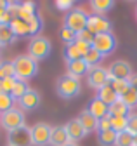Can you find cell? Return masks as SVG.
<instances>
[{"label": "cell", "mask_w": 137, "mask_h": 146, "mask_svg": "<svg viewBox=\"0 0 137 146\" xmlns=\"http://www.w3.org/2000/svg\"><path fill=\"white\" fill-rule=\"evenodd\" d=\"M135 17H137V9H135Z\"/></svg>", "instance_id": "obj_42"}, {"label": "cell", "mask_w": 137, "mask_h": 146, "mask_svg": "<svg viewBox=\"0 0 137 146\" xmlns=\"http://www.w3.org/2000/svg\"><path fill=\"white\" fill-rule=\"evenodd\" d=\"M109 115L111 117H128L130 115V108L122 99H116L113 104H109Z\"/></svg>", "instance_id": "obj_19"}, {"label": "cell", "mask_w": 137, "mask_h": 146, "mask_svg": "<svg viewBox=\"0 0 137 146\" xmlns=\"http://www.w3.org/2000/svg\"><path fill=\"white\" fill-rule=\"evenodd\" d=\"M50 134H52V125L45 122H38L31 127V141L33 146H49L50 144Z\"/></svg>", "instance_id": "obj_7"}, {"label": "cell", "mask_w": 137, "mask_h": 146, "mask_svg": "<svg viewBox=\"0 0 137 146\" xmlns=\"http://www.w3.org/2000/svg\"><path fill=\"white\" fill-rule=\"evenodd\" d=\"M56 92L59 94V98L63 99H73L82 92V84L78 78L71 77V75H63L57 78L56 82Z\"/></svg>", "instance_id": "obj_2"}, {"label": "cell", "mask_w": 137, "mask_h": 146, "mask_svg": "<svg viewBox=\"0 0 137 146\" xmlns=\"http://www.w3.org/2000/svg\"><path fill=\"white\" fill-rule=\"evenodd\" d=\"M9 25H11V28H12V31H14L16 36L30 35V26H28V23L23 21V19H19V17H14V19H12Z\"/></svg>", "instance_id": "obj_22"}, {"label": "cell", "mask_w": 137, "mask_h": 146, "mask_svg": "<svg viewBox=\"0 0 137 146\" xmlns=\"http://www.w3.org/2000/svg\"><path fill=\"white\" fill-rule=\"evenodd\" d=\"M116 137H118V132H115L113 129L102 131V132H99V136H97L101 146H116Z\"/></svg>", "instance_id": "obj_24"}, {"label": "cell", "mask_w": 137, "mask_h": 146, "mask_svg": "<svg viewBox=\"0 0 137 146\" xmlns=\"http://www.w3.org/2000/svg\"><path fill=\"white\" fill-rule=\"evenodd\" d=\"M134 146H137V136H134Z\"/></svg>", "instance_id": "obj_41"}, {"label": "cell", "mask_w": 137, "mask_h": 146, "mask_svg": "<svg viewBox=\"0 0 137 146\" xmlns=\"http://www.w3.org/2000/svg\"><path fill=\"white\" fill-rule=\"evenodd\" d=\"M61 38H63V42H64L66 45H68V44H73V42L76 40V33L71 31L70 28H66V26H64V28L61 30Z\"/></svg>", "instance_id": "obj_36"}, {"label": "cell", "mask_w": 137, "mask_h": 146, "mask_svg": "<svg viewBox=\"0 0 137 146\" xmlns=\"http://www.w3.org/2000/svg\"><path fill=\"white\" fill-rule=\"evenodd\" d=\"M66 68H68V75H71V77H75V78H78L80 80V77H83V75H87L89 73V64L85 63L83 59H76V61H68L66 63Z\"/></svg>", "instance_id": "obj_15"}, {"label": "cell", "mask_w": 137, "mask_h": 146, "mask_svg": "<svg viewBox=\"0 0 137 146\" xmlns=\"http://www.w3.org/2000/svg\"><path fill=\"white\" fill-rule=\"evenodd\" d=\"M12 66H14V77L23 82H28L30 78H33L38 73V63L33 58H30L28 54L18 56L12 61Z\"/></svg>", "instance_id": "obj_1"}, {"label": "cell", "mask_w": 137, "mask_h": 146, "mask_svg": "<svg viewBox=\"0 0 137 146\" xmlns=\"http://www.w3.org/2000/svg\"><path fill=\"white\" fill-rule=\"evenodd\" d=\"M111 129V117H104V118H101L97 122V131L102 132V131H109Z\"/></svg>", "instance_id": "obj_37"}, {"label": "cell", "mask_w": 137, "mask_h": 146, "mask_svg": "<svg viewBox=\"0 0 137 146\" xmlns=\"http://www.w3.org/2000/svg\"><path fill=\"white\" fill-rule=\"evenodd\" d=\"M90 5H92L94 12L97 16H102V14H106L109 9L115 7V0H92Z\"/></svg>", "instance_id": "obj_20"}, {"label": "cell", "mask_w": 137, "mask_h": 146, "mask_svg": "<svg viewBox=\"0 0 137 146\" xmlns=\"http://www.w3.org/2000/svg\"><path fill=\"white\" fill-rule=\"evenodd\" d=\"M40 101H42L40 94H38V90H35V89H30L21 99H18L19 110H26V111H33V110H37L40 106Z\"/></svg>", "instance_id": "obj_12"}, {"label": "cell", "mask_w": 137, "mask_h": 146, "mask_svg": "<svg viewBox=\"0 0 137 146\" xmlns=\"http://www.w3.org/2000/svg\"><path fill=\"white\" fill-rule=\"evenodd\" d=\"M78 120H80V123L83 125V129L87 131V134L97 131V122H99V120L89 111V110H83V111L78 115Z\"/></svg>", "instance_id": "obj_17"}, {"label": "cell", "mask_w": 137, "mask_h": 146, "mask_svg": "<svg viewBox=\"0 0 137 146\" xmlns=\"http://www.w3.org/2000/svg\"><path fill=\"white\" fill-rule=\"evenodd\" d=\"M102 59H104V56H102L101 52H97L94 47H90V50L85 54V58H83V61L89 64V68H96V66H99Z\"/></svg>", "instance_id": "obj_25"}, {"label": "cell", "mask_w": 137, "mask_h": 146, "mask_svg": "<svg viewBox=\"0 0 137 146\" xmlns=\"http://www.w3.org/2000/svg\"><path fill=\"white\" fill-rule=\"evenodd\" d=\"M64 59H66V63H68V61L83 59V54H82L80 47L76 45V42H73V44H68V45L64 47Z\"/></svg>", "instance_id": "obj_21"}, {"label": "cell", "mask_w": 137, "mask_h": 146, "mask_svg": "<svg viewBox=\"0 0 137 146\" xmlns=\"http://www.w3.org/2000/svg\"><path fill=\"white\" fill-rule=\"evenodd\" d=\"M70 141V136H68V131L64 125H57L52 127V134H50V144L49 146H66Z\"/></svg>", "instance_id": "obj_14"}, {"label": "cell", "mask_w": 137, "mask_h": 146, "mask_svg": "<svg viewBox=\"0 0 137 146\" xmlns=\"http://www.w3.org/2000/svg\"><path fill=\"white\" fill-rule=\"evenodd\" d=\"M14 38H16V35H14L11 25L0 23V47H2V45H9V44H12Z\"/></svg>", "instance_id": "obj_23"}, {"label": "cell", "mask_w": 137, "mask_h": 146, "mask_svg": "<svg viewBox=\"0 0 137 146\" xmlns=\"http://www.w3.org/2000/svg\"><path fill=\"white\" fill-rule=\"evenodd\" d=\"M0 125H2L4 129H7L9 132L24 127V113H23V110H19V108H11L9 111L2 113Z\"/></svg>", "instance_id": "obj_4"}, {"label": "cell", "mask_w": 137, "mask_h": 146, "mask_svg": "<svg viewBox=\"0 0 137 146\" xmlns=\"http://www.w3.org/2000/svg\"><path fill=\"white\" fill-rule=\"evenodd\" d=\"M0 118H2V113H0Z\"/></svg>", "instance_id": "obj_43"}, {"label": "cell", "mask_w": 137, "mask_h": 146, "mask_svg": "<svg viewBox=\"0 0 137 146\" xmlns=\"http://www.w3.org/2000/svg\"><path fill=\"white\" fill-rule=\"evenodd\" d=\"M87 30H89L90 33H94V35H99V33H108V31H111V23L106 19L104 16L92 14V16H89Z\"/></svg>", "instance_id": "obj_11"}, {"label": "cell", "mask_w": 137, "mask_h": 146, "mask_svg": "<svg viewBox=\"0 0 137 146\" xmlns=\"http://www.w3.org/2000/svg\"><path fill=\"white\" fill-rule=\"evenodd\" d=\"M7 77H14V66L12 61H0V82Z\"/></svg>", "instance_id": "obj_31"}, {"label": "cell", "mask_w": 137, "mask_h": 146, "mask_svg": "<svg viewBox=\"0 0 137 146\" xmlns=\"http://www.w3.org/2000/svg\"><path fill=\"white\" fill-rule=\"evenodd\" d=\"M28 90H30V87H28V84H26V82H23V80H16L11 96L14 98V101H18V99H21V98L28 92Z\"/></svg>", "instance_id": "obj_26"}, {"label": "cell", "mask_w": 137, "mask_h": 146, "mask_svg": "<svg viewBox=\"0 0 137 146\" xmlns=\"http://www.w3.org/2000/svg\"><path fill=\"white\" fill-rule=\"evenodd\" d=\"M94 33H90L87 28L85 30H82V31H78L76 33V42H83V44H87V45H90L92 47V44H94Z\"/></svg>", "instance_id": "obj_34"}, {"label": "cell", "mask_w": 137, "mask_h": 146, "mask_svg": "<svg viewBox=\"0 0 137 146\" xmlns=\"http://www.w3.org/2000/svg\"><path fill=\"white\" fill-rule=\"evenodd\" d=\"M116 146H134V136L127 131L120 132L116 137Z\"/></svg>", "instance_id": "obj_33"}, {"label": "cell", "mask_w": 137, "mask_h": 146, "mask_svg": "<svg viewBox=\"0 0 137 146\" xmlns=\"http://www.w3.org/2000/svg\"><path fill=\"white\" fill-rule=\"evenodd\" d=\"M108 75H109V80H130L134 71H132V66L128 61L116 59L108 68Z\"/></svg>", "instance_id": "obj_8"}, {"label": "cell", "mask_w": 137, "mask_h": 146, "mask_svg": "<svg viewBox=\"0 0 137 146\" xmlns=\"http://www.w3.org/2000/svg\"><path fill=\"white\" fill-rule=\"evenodd\" d=\"M128 82H130V85H132V87H134V89L137 90V73H135V75H132V77H130V80H128Z\"/></svg>", "instance_id": "obj_39"}, {"label": "cell", "mask_w": 137, "mask_h": 146, "mask_svg": "<svg viewBox=\"0 0 137 146\" xmlns=\"http://www.w3.org/2000/svg\"><path fill=\"white\" fill-rule=\"evenodd\" d=\"M50 50H52V44H50L49 38H45V36H33V38L30 40L28 44V56L33 58L37 63L42 61V59H47Z\"/></svg>", "instance_id": "obj_3"}, {"label": "cell", "mask_w": 137, "mask_h": 146, "mask_svg": "<svg viewBox=\"0 0 137 146\" xmlns=\"http://www.w3.org/2000/svg\"><path fill=\"white\" fill-rule=\"evenodd\" d=\"M92 47L106 58L108 54H111V52L116 49V36H115L111 31H108V33H99V35L94 36Z\"/></svg>", "instance_id": "obj_6"}, {"label": "cell", "mask_w": 137, "mask_h": 146, "mask_svg": "<svg viewBox=\"0 0 137 146\" xmlns=\"http://www.w3.org/2000/svg\"><path fill=\"white\" fill-rule=\"evenodd\" d=\"M111 129L118 134L127 131V117H111Z\"/></svg>", "instance_id": "obj_29"}, {"label": "cell", "mask_w": 137, "mask_h": 146, "mask_svg": "<svg viewBox=\"0 0 137 146\" xmlns=\"http://www.w3.org/2000/svg\"><path fill=\"white\" fill-rule=\"evenodd\" d=\"M66 146H78V144H76V143H68Z\"/></svg>", "instance_id": "obj_40"}, {"label": "cell", "mask_w": 137, "mask_h": 146, "mask_svg": "<svg viewBox=\"0 0 137 146\" xmlns=\"http://www.w3.org/2000/svg\"><path fill=\"white\" fill-rule=\"evenodd\" d=\"M87 21H89V14L85 12L83 9H73V11H70L66 14L64 26L70 28L75 33H78V31L87 28Z\"/></svg>", "instance_id": "obj_5"}, {"label": "cell", "mask_w": 137, "mask_h": 146, "mask_svg": "<svg viewBox=\"0 0 137 146\" xmlns=\"http://www.w3.org/2000/svg\"><path fill=\"white\" fill-rule=\"evenodd\" d=\"M7 146H33L31 129L24 125V127H21V129L11 131L7 134Z\"/></svg>", "instance_id": "obj_9"}, {"label": "cell", "mask_w": 137, "mask_h": 146, "mask_svg": "<svg viewBox=\"0 0 137 146\" xmlns=\"http://www.w3.org/2000/svg\"><path fill=\"white\" fill-rule=\"evenodd\" d=\"M56 7L61 9V11H68V9L73 7V2H71V0H57V2H56Z\"/></svg>", "instance_id": "obj_38"}, {"label": "cell", "mask_w": 137, "mask_h": 146, "mask_svg": "<svg viewBox=\"0 0 137 146\" xmlns=\"http://www.w3.org/2000/svg\"><path fill=\"white\" fill-rule=\"evenodd\" d=\"M87 84L92 89H101L104 87L106 84H109V75H108V68H102V66H96L90 68L87 73Z\"/></svg>", "instance_id": "obj_10"}, {"label": "cell", "mask_w": 137, "mask_h": 146, "mask_svg": "<svg viewBox=\"0 0 137 146\" xmlns=\"http://www.w3.org/2000/svg\"><path fill=\"white\" fill-rule=\"evenodd\" d=\"M28 26H30V35L38 36V31L42 30V19H40V16H38V14L33 16L31 19L28 21Z\"/></svg>", "instance_id": "obj_32"}, {"label": "cell", "mask_w": 137, "mask_h": 146, "mask_svg": "<svg viewBox=\"0 0 137 146\" xmlns=\"http://www.w3.org/2000/svg\"><path fill=\"white\" fill-rule=\"evenodd\" d=\"M64 127H66V131H68V136H70V141L71 143H76V141H80V139H83L85 136H87V131L83 129V125L80 123L78 118L70 120Z\"/></svg>", "instance_id": "obj_13"}, {"label": "cell", "mask_w": 137, "mask_h": 146, "mask_svg": "<svg viewBox=\"0 0 137 146\" xmlns=\"http://www.w3.org/2000/svg\"><path fill=\"white\" fill-rule=\"evenodd\" d=\"M120 99H122V101L130 108V110H132V108H137V90L130 85V89H128V90H127V92H125L122 98H120Z\"/></svg>", "instance_id": "obj_27"}, {"label": "cell", "mask_w": 137, "mask_h": 146, "mask_svg": "<svg viewBox=\"0 0 137 146\" xmlns=\"http://www.w3.org/2000/svg\"><path fill=\"white\" fill-rule=\"evenodd\" d=\"M109 84H111V87L115 89V92L122 98L127 90L130 89V82L128 80H109Z\"/></svg>", "instance_id": "obj_28"}, {"label": "cell", "mask_w": 137, "mask_h": 146, "mask_svg": "<svg viewBox=\"0 0 137 146\" xmlns=\"http://www.w3.org/2000/svg\"><path fill=\"white\" fill-rule=\"evenodd\" d=\"M97 99H101L102 103H106V104L109 106V104H113L116 99H120V96L115 92V89L111 87V84H106L104 87H101V89L97 90Z\"/></svg>", "instance_id": "obj_18"}, {"label": "cell", "mask_w": 137, "mask_h": 146, "mask_svg": "<svg viewBox=\"0 0 137 146\" xmlns=\"http://www.w3.org/2000/svg\"><path fill=\"white\" fill-rule=\"evenodd\" d=\"M127 132L137 136V113H130L127 117Z\"/></svg>", "instance_id": "obj_35"}, {"label": "cell", "mask_w": 137, "mask_h": 146, "mask_svg": "<svg viewBox=\"0 0 137 146\" xmlns=\"http://www.w3.org/2000/svg\"><path fill=\"white\" fill-rule=\"evenodd\" d=\"M12 104H14V98H12L11 94L0 92V113H5V111H9L11 108H14Z\"/></svg>", "instance_id": "obj_30"}, {"label": "cell", "mask_w": 137, "mask_h": 146, "mask_svg": "<svg viewBox=\"0 0 137 146\" xmlns=\"http://www.w3.org/2000/svg\"><path fill=\"white\" fill-rule=\"evenodd\" d=\"M89 111L97 118V120H101V118H104V117H111L109 115V106L106 104V103H102L101 99H97V98H94L90 103H89Z\"/></svg>", "instance_id": "obj_16"}]
</instances>
